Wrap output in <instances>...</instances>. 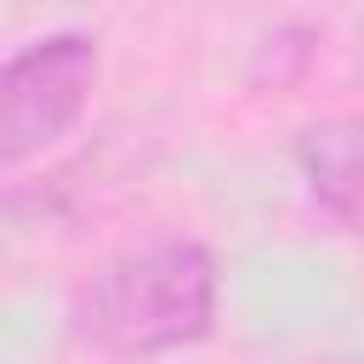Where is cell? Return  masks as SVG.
Returning <instances> with one entry per match:
<instances>
[{"label": "cell", "mask_w": 364, "mask_h": 364, "mask_svg": "<svg viewBox=\"0 0 364 364\" xmlns=\"http://www.w3.org/2000/svg\"><path fill=\"white\" fill-rule=\"evenodd\" d=\"M216 307V256L188 233H165L108 256L85 279V290L74 296V330L114 358H159L205 341Z\"/></svg>", "instance_id": "cell-1"}, {"label": "cell", "mask_w": 364, "mask_h": 364, "mask_svg": "<svg viewBox=\"0 0 364 364\" xmlns=\"http://www.w3.org/2000/svg\"><path fill=\"white\" fill-rule=\"evenodd\" d=\"M102 51L91 34H40L0 63V171L51 154L91 108Z\"/></svg>", "instance_id": "cell-2"}, {"label": "cell", "mask_w": 364, "mask_h": 364, "mask_svg": "<svg viewBox=\"0 0 364 364\" xmlns=\"http://www.w3.org/2000/svg\"><path fill=\"white\" fill-rule=\"evenodd\" d=\"M296 171L313 205L364 239V108L324 114L296 136Z\"/></svg>", "instance_id": "cell-3"}]
</instances>
